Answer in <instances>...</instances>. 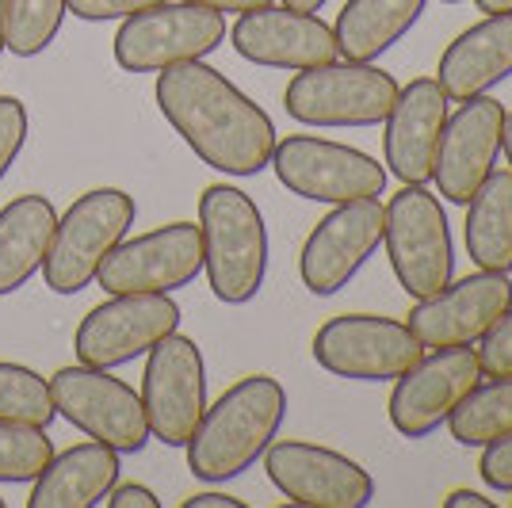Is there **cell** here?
I'll list each match as a JSON object with an SVG mask.
<instances>
[{"label":"cell","mask_w":512,"mask_h":508,"mask_svg":"<svg viewBox=\"0 0 512 508\" xmlns=\"http://www.w3.org/2000/svg\"><path fill=\"white\" fill-rule=\"evenodd\" d=\"M157 107L203 165L226 176H260L272 165L276 123L264 107L207 62H180L157 73Z\"/></svg>","instance_id":"1"},{"label":"cell","mask_w":512,"mask_h":508,"mask_svg":"<svg viewBox=\"0 0 512 508\" xmlns=\"http://www.w3.org/2000/svg\"><path fill=\"white\" fill-rule=\"evenodd\" d=\"M287 417V390L272 375H249L234 382L188 440V466L199 482L222 486L241 478L256 459H264L268 444L279 436Z\"/></svg>","instance_id":"2"},{"label":"cell","mask_w":512,"mask_h":508,"mask_svg":"<svg viewBox=\"0 0 512 508\" xmlns=\"http://www.w3.org/2000/svg\"><path fill=\"white\" fill-rule=\"evenodd\" d=\"M203 272L218 302L245 306L268 276V226L264 214L234 184H211L199 195Z\"/></svg>","instance_id":"3"},{"label":"cell","mask_w":512,"mask_h":508,"mask_svg":"<svg viewBox=\"0 0 512 508\" xmlns=\"http://www.w3.org/2000/svg\"><path fill=\"white\" fill-rule=\"evenodd\" d=\"M138 218L134 195L123 188H92L77 195L54 226L43 260V279L54 295H77L96 279L107 253Z\"/></svg>","instance_id":"4"},{"label":"cell","mask_w":512,"mask_h":508,"mask_svg":"<svg viewBox=\"0 0 512 508\" xmlns=\"http://www.w3.org/2000/svg\"><path fill=\"white\" fill-rule=\"evenodd\" d=\"M398 81L375 62H337L299 69L283 92V107L306 127H379L398 100Z\"/></svg>","instance_id":"5"},{"label":"cell","mask_w":512,"mask_h":508,"mask_svg":"<svg viewBox=\"0 0 512 508\" xmlns=\"http://www.w3.org/2000/svg\"><path fill=\"white\" fill-rule=\"evenodd\" d=\"M383 245L394 279L409 298L436 295L455 276L448 211H444L440 195H432L425 184H406L398 195H390Z\"/></svg>","instance_id":"6"},{"label":"cell","mask_w":512,"mask_h":508,"mask_svg":"<svg viewBox=\"0 0 512 508\" xmlns=\"http://www.w3.org/2000/svg\"><path fill=\"white\" fill-rule=\"evenodd\" d=\"M226 39V16L188 0H161L119 23L115 62L123 73H161L180 62H203Z\"/></svg>","instance_id":"7"},{"label":"cell","mask_w":512,"mask_h":508,"mask_svg":"<svg viewBox=\"0 0 512 508\" xmlns=\"http://www.w3.org/2000/svg\"><path fill=\"white\" fill-rule=\"evenodd\" d=\"M50 398L62 421L81 428L100 444L115 447L119 455H134L150 444L142 394L104 367H85V363L58 367L50 375Z\"/></svg>","instance_id":"8"},{"label":"cell","mask_w":512,"mask_h":508,"mask_svg":"<svg viewBox=\"0 0 512 508\" xmlns=\"http://www.w3.org/2000/svg\"><path fill=\"white\" fill-rule=\"evenodd\" d=\"M272 169L279 184L310 199V203H352V199H375L386 191L390 172L356 146H344L333 138L314 134H291L272 149Z\"/></svg>","instance_id":"9"},{"label":"cell","mask_w":512,"mask_h":508,"mask_svg":"<svg viewBox=\"0 0 512 508\" xmlns=\"http://www.w3.org/2000/svg\"><path fill=\"white\" fill-rule=\"evenodd\" d=\"M425 356L406 321L383 314H341L314 333L321 371L352 382H394Z\"/></svg>","instance_id":"10"},{"label":"cell","mask_w":512,"mask_h":508,"mask_svg":"<svg viewBox=\"0 0 512 508\" xmlns=\"http://www.w3.org/2000/svg\"><path fill=\"white\" fill-rule=\"evenodd\" d=\"M142 371V409L150 421V436L165 447H184L195 424L207 413V363L192 337L180 329L157 340L146 352Z\"/></svg>","instance_id":"11"},{"label":"cell","mask_w":512,"mask_h":508,"mask_svg":"<svg viewBox=\"0 0 512 508\" xmlns=\"http://www.w3.org/2000/svg\"><path fill=\"white\" fill-rule=\"evenodd\" d=\"M203 272V237L195 222H169L123 237L96 272L107 295H172Z\"/></svg>","instance_id":"12"},{"label":"cell","mask_w":512,"mask_h":508,"mask_svg":"<svg viewBox=\"0 0 512 508\" xmlns=\"http://www.w3.org/2000/svg\"><path fill=\"white\" fill-rule=\"evenodd\" d=\"M180 329V306L169 295H111L92 306L77 333L73 352L85 367H123L146 356L157 340Z\"/></svg>","instance_id":"13"},{"label":"cell","mask_w":512,"mask_h":508,"mask_svg":"<svg viewBox=\"0 0 512 508\" xmlns=\"http://www.w3.org/2000/svg\"><path fill=\"white\" fill-rule=\"evenodd\" d=\"M383 222L386 207L375 199H352V203H337L333 211L321 218L310 230L306 245L299 256V276L302 287L310 295L329 298L341 287H348L356 272L383 245Z\"/></svg>","instance_id":"14"},{"label":"cell","mask_w":512,"mask_h":508,"mask_svg":"<svg viewBox=\"0 0 512 508\" xmlns=\"http://www.w3.org/2000/svg\"><path fill=\"white\" fill-rule=\"evenodd\" d=\"M264 470L295 508H363L375 497V482L356 459L310 440H272Z\"/></svg>","instance_id":"15"},{"label":"cell","mask_w":512,"mask_h":508,"mask_svg":"<svg viewBox=\"0 0 512 508\" xmlns=\"http://www.w3.org/2000/svg\"><path fill=\"white\" fill-rule=\"evenodd\" d=\"M482 379L486 375H482L474 344L436 348L432 356H421L406 375L394 379V394L386 402L390 424L409 440H425L440 424H448L455 405L463 402Z\"/></svg>","instance_id":"16"},{"label":"cell","mask_w":512,"mask_h":508,"mask_svg":"<svg viewBox=\"0 0 512 508\" xmlns=\"http://www.w3.org/2000/svg\"><path fill=\"white\" fill-rule=\"evenodd\" d=\"M512 306V279L505 272H474L448 283L444 291L417 298L409 310V333L421 348H463L478 344L493 329V321Z\"/></svg>","instance_id":"17"},{"label":"cell","mask_w":512,"mask_h":508,"mask_svg":"<svg viewBox=\"0 0 512 508\" xmlns=\"http://www.w3.org/2000/svg\"><path fill=\"white\" fill-rule=\"evenodd\" d=\"M230 43L245 62L264 69H291V73L341 58L333 27L318 12H299L287 4L241 12L230 27Z\"/></svg>","instance_id":"18"},{"label":"cell","mask_w":512,"mask_h":508,"mask_svg":"<svg viewBox=\"0 0 512 508\" xmlns=\"http://www.w3.org/2000/svg\"><path fill=\"white\" fill-rule=\"evenodd\" d=\"M501 127H505V104L493 96H474L448 115L432 184L440 188L444 203L467 207L470 195L486 184V176L497 169L501 157Z\"/></svg>","instance_id":"19"},{"label":"cell","mask_w":512,"mask_h":508,"mask_svg":"<svg viewBox=\"0 0 512 508\" xmlns=\"http://www.w3.org/2000/svg\"><path fill=\"white\" fill-rule=\"evenodd\" d=\"M448 104L436 77H417L398 88V100L383 119V157L390 176L402 184H432L440 134L451 115Z\"/></svg>","instance_id":"20"},{"label":"cell","mask_w":512,"mask_h":508,"mask_svg":"<svg viewBox=\"0 0 512 508\" xmlns=\"http://www.w3.org/2000/svg\"><path fill=\"white\" fill-rule=\"evenodd\" d=\"M512 77V12L486 16L444 50L436 81L451 104H467Z\"/></svg>","instance_id":"21"},{"label":"cell","mask_w":512,"mask_h":508,"mask_svg":"<svg viewBox=\"0 0 512 508\" xmlns=\"http://www.w3.org/2000/svg\"><path fill=\"white\" fill-rule=\"evenodd\" d=\"M123 455L115 447L88 436L85 444L54 451L43 474L31 482L27 508H92L104 505L111 486L119 482Z\"/></svg>","instance_id":"22"},{"label":"cell","mask_w":512,"mask_h":508,"mask_svg":"<svg viewBox=\"0 0 512 508\" xmlns=\"http://www.w3.org/2000/svg\"><path fill=\"white\" fill-rule=\"evenodd\" d=\"M54 226L58 211L39 191L16 195L12 203L0 207V298L16 295L31 283L35 272H43Z\"/></svg>","instance_id":"23"},{"label":"cell","mask_w":512,"mask_h":508,"mask_svg":"<svg viewBox=\"0 0 512 508\" xmlns=\"http://www.w3.org/2000/svg\"><path fill=\"white\" fill-rule=\"evenodd\" d=\"M428 0H348L333 23L337 50L348 62H375L394 43H402L409 27L421 20Z\"/></svg>","instance_id":"24"},{"label":"cell","mask_w":512,"mask_h":508,"mask_svg":"<svg viewBox=\"0 0 512 508\" xmlns=\"http://www.w3.org/2000/svg\"><path fill=\"white\" fill-rule=\"evenodd\" d=\"M463 241L482 272H512V172L493 169L470 195Z\"/></svg>","instance_id":"25"},{"label":"cell","mask_w":512,"mask_h":508,"mask_svg":"<svg viewBox=\"0 0 512 508\" xmlns=\"http://www.w3.org/2000/svg\"><path fill=\"white\" fill-rule=\"evenodd\" d=\"M451 440L463 447H486L512 436V375L478 382L448 417Z\"/></svg>","instance_id":"26"},{"label":"cell","mask_w":512,"mask_h":508,"mask_svg":"<svg viewBox=\"0 0 512 508\" xmlns=\"http://www.w3.org/2000/svg\"><path fill=\"white\" fill-rule=\"evenodd\" d=\"M0 421L50 428L58 421L54 398H50V379H43L35 367L0 360Z\"/></svg>","instance_id":"27"},{"label":"cell","mask_w":512,"mask_h":508,"mask_svg":"<svg viewBox=\"0 0 512 508\" xmlns=\"http://www.w3.org/2000/svg\"><path fill=\"white\" fill-rule=\"evenodd\" d=\"M69 0H8L4 12V46L16 58H35L58 39Z\"/></svg>","instance_id":"28"},{"label":"cell","mask_w":512,"mask_h":508,"mask_svg":"<svg viewBox=\"0 0 512 508\" xmlns=\"http://www.w3.org/2000/svg\"><path fill=\"white\" fill-rule=\"evenodd\" d=\"M50 459H54V440L46 436V428L0 421V482L12 486L35 482Z\"/></svg>","instance_id":"29"},{"label":"cell","mask_w":512,"mask_h":508,"mask_svg":"<svg viewBox=\"0 0 512 508\" xmlns=\"http://www.w3.org/2000/svg\"><path fill=\"white\" fill-rule=\"evenodd\" d=\"M27 134H31L27 104L16 96H0V180L16 165V157L27 146Z\"/></svg>","instance_id":"30"},{"label":"cell","mask_w":512,"mask_h":508,"mask_svg":"<svg viewBox=\"0 0 512 508\" xmlns=\"http://www.w3.org/2000/svg\"><path fill=\"white\" fill-rule=\"evenodd\" d=\"M478 363H482V375L497 379V375H512V306L493 321V329L478 340Z\"/></svg>","instance_id":"31"},{"label":"cell","mask_w":512,"mask_h":508,"mask_svg":"<svg viewBox=\"0 0 512 508\" xmlns=\"http://www.w3.org/2000/svg\"><path fill=\"white\" fill-rule=\"evenodd\" d=\"M478 474L482 482L497 493H512V436H501L493 444L482 447V459H478Z\"/></svg>","instance_id":"32"},{"label":"cell","mask_w":512,"mask_h":508,"mask_svg":"<svg viewBox=\"0 0 512 508\" xmlns=\"http://www.w3.org/2000/svg\"><path fill=\"white\" fill-rule=\"evenodd\" d=\"M161 0H69V12L77 20L88 23H107V20H127L142 8H153Z\"/></svg>","instance_id":"33"},{"label":"cell","mask_w":512,"mask_h":508,"mask_svg":"<svg viewBox=\"0 0 512 508\" xmlns=\"http://www.w3.org/2000/svg\"><path fill=\"white\" fill-rule=\"evenodd\" d=\"M104 505L111 508H161V497L150 486H138V482H115L111 493L104 497Z\"/></svg>","instance_id":"34"},{"label":"cell","mask_w":512,"mask_h":508,"mask_svg":"<svg viewBox=\"0 0 512 508\" xmlns=\"http://www.w3.org/2000/svg\"><path fill=\"white\" fill-rule=\"evenodd\" d=\"M188 4H199V8H211V12H253V8H268V4H276V0H188Z\"/></svg>","instance_id":"35"},{"label":"cell","mask_w":512,"mask_h":508,"mask_svg":"<svg viewBox=\"0 0 512 508\" xmlns=\"http://www.w3.org/2000/svg\"><path fill=\"white\" fill-rule=\"evenodd\" d=\"M184 508H245V501H237V497H230V493H195V497H188L184 501Z\"/></svg>","instance_id":"36"},{"label":"cell","mask_w":512,"mask_h":508,"mask_svg":"<svg viewBox=\"0 0 512 508\" xmlns=\"http://www.w3.org/2000/svg\"><path fill=\"white\" fill-rule=\"evenodd\" d=\"M444 508H493V501L486 493H474V489H451Z\"/></svg>","instance_id":"37"},{"label":"cell","mask_w":512,"mask_h":508,"mask_svg":"<svg viewBox=\"0 0 512 508\" xmlns=\"http://www.w3.org/2000/svg\"><path fill=\"white\" fill-rule=\"evenodd\" d=\"M478 4V12H486V16H501V12H512V0H474Z\"/></svg>","instance_id":"38"},{"label":"cell","mask_w":512,"mask_h":508,"mask_svg":"<svg viewBox=\"0 0 512 508\" xmlns=\"http://www.w3.org/2000/svg\"><path fill=\"white\" fill-rule=\"evenodd\" d=\"M501 149L509 157V172H512V111H505V127H501Z\"/></svg>","instance_id":"39"},{"label":"cell","mask_w":512,"mask_h":508,"mask_svg":"<svg viewBox=\"0 0 512 508\" xmlns=\"http://www.w3.org/2000/svg\"><path fill=\"white\" fill-rule=\"evenodd\" d=\"M287 8H299V12H321L325 8V0H283Z\"/></svg>","instance_id":"40"},{"label":"cell","mask_w":512,"mask_h":508,"mask_svg":"<svg viewBox=\"0 0 512 508\" xmlns=\"http://www.w3.org/2000/svg\"><path fill=\"white\" fill-rule=\"evenodd\" d=\"M4 12H8V0H0V54L8 50V46H4Z\"/></svg>","instance_id":"41"},{"label":"cell","mask_w":512,"mask_h":508,"mask_svg":"<svg viewBox=\"0 0 512 508\" xmlns=\"http://www.w3.org/2000/svg\"><path fill=\"white\" fill-rule=\"evenodd\" d=\"M440 4H459V0H440Z\"/></svg>","instance_id":"42"},{"label":"cell","mask_w":512,"mask_h":508,"mask_svg":"<svg viewBox=\"0 0 512 508\" xmlns=\"http://www.w3.org/2000/svg\"><path fill=\"white\" fill-rule=\"evenodd\" d=\"M0 508H4V501H0Z\"/></svg>","instance_id":"43"}]
</instances>
